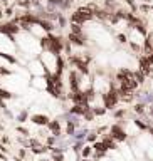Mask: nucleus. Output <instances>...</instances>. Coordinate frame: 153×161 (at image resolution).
<instances>
[{
  "label": "nucleus",
  "mask_w": 153,
  "mask_h": 161,
  "mask_svg": "<svg viewBox=\"0 0 153 161\" xmlns=\"http://www.w3.org/2000/svg\"><path fill=\"white\" fill-rule=\"evenodd\" d=\"M12 94L8 92V91H4V89H0V99H10Z\"/></svg>",
  "instance_id": "25"
},
{
  "label": "nucleus",
  "mask_w": 153,
  "mask_h": 161,
  "mask_svg": "<svg viewBox=\"0 0 153 161\" xmlns=\"http://www.w3.org/2000/svg\"><path fill=\"white\" fill-rule=\"evenodd\" d=\"M84 94H86L87 101H91V99H94V91H93V89H87V91H86V92H84Z\"/></svg>",
  "instance_id": "31"
},
{
  "label": "nucleus",
  "mask_w": 153,
  "mask_h": 161,
  "mask_svg": "<svg viewBox=\"0 0 153 161\" xmlns=\"http://www.w3.org/2000/svg\"><path fill=\"white\" fill-rule=\"evenodd\" d=\"M44 151H47V148H32V153H36V154H40V153H44Z\"/></svg>",
  "instance_id": "32"
},
{
  "label": "nucleus",
  "mask_w": 153,
  "mask_h": 161,
  "mask_svg": "<svg viewBox=\"0 0 153 161\" xmlns=\"http://www.w3.org/2000/svg\"><path fill=\"white\" fill-rule=\"evenodd\" d=\"M148 131L151 132V136H153V128H151V126H150V128H148Z\"/></svg>",
  "instance_id": "41"
},
{
  "label": "nucleus",
  "mask_w": 153,
  "mask_h": 161,
  "mask_svg": "<svg viewBox=\"0 0 153 161\" xmlns=\"http://www.w3.org/2000/svg\"><path fill=\"white\" fill-rule=\"evenodd\" d=\"M84 119H86V121H93V119H94V112H93V109L86 111V114H84Z\"/></svg>",
  "instance_id": "27"
},
{
  "label": "nucleus",
  "mask_w": 153,
  "mask_h": 161,
  "mask_svg": "<svg viewBox=\"0 0 153 161\" xmlns=\"http://www.w3.org/2000/svg\"><path fill=\"white\" fill-rule=\"evenodd\" d=\"M104 8L108 12H118V10H120L116 0H104Z\"/></svg>",
  "instance_id": "15"
},
{
  "label": "nucleus",
  "mask_w": 153,
  "mask_h": 161,
  "mask_svg": "<svg viewBox=\"0 0 153 161\" xmlns=\"http://www.w3.org/2000/svg\"><path fill=\"white\" fill-rule=\"evenodd\" d=\"M133 109H135V112H136V114H141V116H145V111H146V109H145V104H143V102H138L135 107H133Z\"/></svg>",
  "instance_id": "20"
},
{
  "label": "nucleus",
  "mask_w": 153,
  "mask_h": 161,
  "mask_svg": "<svg viewBox=\"0 0 153 161\" xmlns=\"http://www.w3.org/2000/svg\"><path fill=\"white\" fill-rule=\"evenodd\" d=\"M109 134L113 136V139L116 141V143H121V141H126V132L123 131V128L118 124H113L111 126V129H109Z\"/></svg>",
  "instance_id": "4"
},
{
  "label": "nucleus",
  "mask_w": 153,
  "mask_h": 161,
  "mask_svg": "<svg viewBox=\"0 0 153 161\" xmlns=\"http://www.w3.org/2000/svg\"><path fill=\"white\" fill-rule=\"evenodd\" d=\"M66 2H71V4H73V2H74V0H66Z\"/></svg>",
  "instance_id": "44"
},
{
  "label": "nucleus",
  "mask_w": 153,
  "mask_h": 161,
  "mask_svg": "<svg viewBox=\"0 0 153 161\" xmlns=\"http://www.w3.org/2000/svg\"><path fill=\"white\" fill-rule=\"evenodd\" d=\"M135 122H136V126H138L140 129H148V128H150V124H145V122H141L140 119H136Z\"/></svg>",
  "instance_id": "30"
},
{
  "label": "nucleus",
  "mask_w": 153,
  "mask_h": 161,
  "mask_svg": "<svg viewBox=\"0 0 153 161\" xmlns=\"http://www.w3.org/2000/svg\"><path fill=\"white\" fill-rule=\"evenodd\" d=\"M69 82H71V91H73V92L79 91V74H77L76 71H71V74H69Z\"/></svg>",
  "instance_id": "8"
},
{
  "label": "nucleus",
  "mask_w": 153,
  "mask_h": 161,
  "mask_svg": "<svg viewBox=\"0 0 153 161\" xmlns=\"http://www.w3.org/2000/svg\"><path fill=\"white\" fill-rule=\"evenodd\" d=\"M124 116V111H116L114 112V118H123Z\"/></svg>",
  "instance_id": "34"
},
{
  "label": "nucleus",
  "mask_w": 153,
  "mask_h": 161,
  "mask_svg": "<svg viewBox=\"0 0 153 161\" xmlns=\"http://www.w3.org/2000/svg\"><path fill=\"white\" fill-rule=\"evenodd\" d=\"M140 71L145 72L146 75H151L153 74V62L150 61L146 55H143V57L140 59Z\"/></svg>",
  "instance_id": "6"
},
{
  "label": "nucleus",
  "mask_w": 153,
  "mask_h": 161,
  "mask_svg": "<svg viewBox=\"0 0 153 161\" xmlns=\"http://www.w3.org/2000/svg\"><path fill=\"white\" fill-rule=\"evenodd\" d=\"M83 161H91V159H87V158H84V159Z\"/></svg>",
  "instance_id": "43"
},
{
  "label": "nucleus",
  "mask_w": 153,
  "mask_h": 161,
  "mask_svg": "<svg viewBox=\"0 0 153 161\" xmlns=\"http://www.w3.org/2000/svg\"><path fill=\"white\" fill-rule=\"evenodd\" d=\"M71 62H73L74 65H76L77 69H79L83 74H87L89 72V69H87V62H89V57H86V59H81V57H71Z\"/></svg>",
  "instance_id": "5"
},
{
  "label": "nucleus",
  "mask_w": 153,
  "mask_h": 161,
  "mask_svg": "<svg viewBox=\"0 0 153 161\" xmlns=\"http://www.w3.org/2000/svg\"><path fill=\"white\" fill-rule=\"evenodd\" d=\"M94 18V5H87V7H81L77 8L76 12L73 14V17H71V20H73V24H84V22L87 20H93Z\"/></svg>",
  "instance_id": "1"
},
{
  "label": "nucleus",
  "mask_w": 153,
  "mask_h": 161,
  "mask_svg": "<svg viewBox=\"0 0 153 161\" xmlns=\"http://www.w3.org/2000/svg\"><path fill=\"white\" fill-rule=\"evenodd\" d=\"M93 112H94V116H101V114H104V112H106V107H94Z\"/></svg>",
  "instance_id": "26"
},
{
  "label": "nucleus",
  "mask_w": 153,
  "mask_h": 161,
  "mask_svg": "<svg viewBox=\"0 0 153 161\" xmlns=\"http://www.w3.org/2000/svg\"><path fill=\"white\" fill-rule=\"evenodd\" d=\"M103 143L106 144V148H108V149H116V141L113 139V136H111V134L103 136Z\"/></svg>",
  "instance_id": "13"
},
{
  "label": "nucleus",
  "mask_w": 153,
  "mask_h": 161,
  "mask_svg": "<svg viewBox=\"0 0 153 161\" xmlns=\"http://www.w3.org/2000/svg\"><path fill=\"white\" fill-rule=\"evenodd\" d=\"M133 77H135V81H136L138 84H143V82H145V77H146V74H145V72H141V71L138 69L136 72H133Z\"/></svg>",
  "instance_id": "17"
},
{
  "label": "nucleus",
  "mask_w": 153,
  "mask_h": 161,
  "mask_svg": "<svg viewBox=\"0 0 153 161\" xmlns=\"http://www.w3.org/2000/svg\"><path fill=\"white\" fill-rule=\"evenodd\" d=\"M87 129H79V131H76L74 132V139L76 141H81V139H84V138H87Z\"/></svg>",
  "instance_id": "18"
},
{
  "label": "nucleus",
  "mask_w": 153,
  "mask_h": 161,
  "mask_svg": "<svg viewBox=\"0 0 153 161\" xmlns=\"http://www.w3.org/2000/svg\"><path fill=\"white\" fill-rule=\"evenodd\" d=\"M25 118H27V112L25 111H24V112H20V114H19V121H20V122H24V121H25Z\"/></svg>",
  "instance_id": "33"
},
{
  "label": "nucleus",
  "mask_w": 153,
  "mask_h": 161,
  "mask_svg": "<svg viewBox=\"0 0 153 161\" xmlns=\"http://www.w3.org/2000/svg\"><path fill=\"white\" fill-rule=\"evenodd\" d=\"M0 32L4 34H8V35H12V34L19 32V27L15 24H5V25H0Z\"/></svg>",
  "instance_id": "10"
},
{
  "label": "nucleus",
  "mask_w": 153,
  "mask_h": 161,
  "mask_svg": "<svg viewBox=\"0 0 153 161\" xmlns=\"http://www.w3.org/2000/svg\"><path fill=\"white\" fill-rule=\"evenodd\" d=\"M83 146H84V139H81V141H77V143L73 146V149L76 151V153H79V151H83Z\"/></svg>",
  "instance_id": "24"
},
{
  "label": "nucleus",
  "mask_w": 153,
  "mask_h": 161,
  "mask_svg": "<svg viewBox=\"0 0 153 161\" xmlns=\"http://www.w3.org/2000/svg\"><path fill=\"white\" fill-rule=\"evenodd\" d=\"M93 151H94V149H93L91 146H86V148H83V151H81V154H83L84 158H89V156H91V153H93Z\"/></svg>",
  "instance_id": "22"
},
{
  "label": "nucleus",
  "mask_w": 153,
  "mask_h": 161,
  "mask_svg": "<svg viewBox=\"0 0 153 161\" xmlns=\"http://www.w3.org/2000/svg\"><path fill=\"white\" fill-rule=\"evenodd\" d=\"M40 25H42V29H46L47 32H51L52 29H54V25H52V22H49V20H42L40 18V22H39Z\"/></svg>",
  "instance_id": "19"
},
{
  "label": "nucleus",
  "mask_w": 153,
  "mask_h": 161,
  "mask_svg": "<svg viewBox=\"0 0 153 161\" xmlns=\"http://www.w3.org/2000/svg\"><path fill=\"white\" fill-rule=\"evenodd\" d=\"M71 27H73V32H74V34H83V30H81V25H79V24H73Z\"/></svg>",
  "instance_id": "29"
},
{
  "label": "nucleus",
  "mask_w": 153,
  "mask_h": 161,
  "mask_svg": "<svg viewBox=\"0 0 153 161\" xmlns=\"http://www.w3.org/2000/svg\"><path fill=\"white\" fill-rule=\"evenodd\" d=\"M66 132H67L69 136H74V132H76V124H73V122H67V128H66Z\"/></svg>",
  "instance_id": "21"
},
{
  "label": "nucleus",
  "mask_w": 153,
  "mask_h": 161,
  "mask_svg": "<svg viewBox=\"0 0 153 161\" xmlns=\"http://www.w3.org/2000/svg\"><path fill=\"white\" fill-rule=\"evenodd\" d=\"M89 109H91L89 104H74L69 112H73V114H76V116H84L86 111H89Z\"/></svg>",
  "instance_id": "7"
},
{
  "label": "nucleus",
  "mask_w": 153,
  "mask_h": 161,
  "mask_svg": "<svg viewBox=\"0 0 153 161\" xmlns=\"http://www.w3.org/2000/svg\"><path fill=\"white\" fill-rule=\"evenodd\" d=\"M30 121H32L34 124H37V126H47L49 122H51L47 116H44V114H34L32 118H30Z\"/></svg>",
  "instance_id": "9"
},
{
  "label": "nucleus",
  "mask_w": 153,
  "mask_h": 161,
  "mask_svg": "<svg viewBox=\"0 0 153 161\" xmlns=\"http://www.w3.org/2000/svg\"><path fill=\"white\" fill-rule=\"evenodd\" d=\"M93 149H94L96 153H108V148H106V144L103 143V141H96V143L93 144Z\"/></svg>",
  "instance_id": "16"
},
{
  "label": "nucleus",
  "mask_w": 153,
  "mask_h": 161,
  "mask_svg": "<svg viewBox=\"0 0 153 161\" xmlns=\"http://www.w3.org/2000/svg\"><path fill=\"white\" fill-rule=\"evenodd\" d=\"M146 57H148V59H150V61H151V62H153V52H151V54H148V55H146Z\"/></svg>",
  "instance_id": "40"
},
{
  "label": "nucleus",
  "mask_w": 153,
  "mask_h": 161,
  "mask_svg": "<svg viewBox=\"0 0 153 161\" xmlns=\"http://www.w3.org/2000/svg\"><path fill=\"white\" fill-rule=\"evenodd\" d=\"M42 45L47 47V49L54 54H59L62 49V42H61L59 37H46V39H42Z\"/></svg>",
  "instance_id": "3"
},
{
  "label": "nucleus",
  "mask_w": 153,
  "mask_h": 161,
  "mask_svg": "<svg viewBox=\"0 0 153 161\" xmlns=\"http://www.w3.org/2000/svg\"><path fill=\"white\" fill-rule=\"evenodd\" d=\"M136 97H138L140 102H143V104H153V94H151V92H141V94H136Z\"/></svg>",
  "instance_id": "12"
},
{
  "label": "nucleus",
  "mask_w": 153,
  "mask_h": 161,
  "mask_svg": "<svg viewBox=\"0 0 153 161\" xmlns=\"http://www.w3.org/2000/svg\"><path fill=\"white\" fill-rule=\"evenodd\" d=\"M19 131H20V132H24V134H29V131H27L25 128H19Z\"/></svg>",
  "instance_id": "39"
},
{
  "label": "nucleus",
  "mask_w": 153,
  "mask_h": 161,
  "mask_svg": "<svg viewBox=\"0 0 153 161\" xmlns=\"http://www.w3.org/2000/svg\"><path fill=\"white\" fill-rule=\"evenodd\" d=\"M69 40L74 44V45H84V37H83V34H74V32H71V34H69Z\"/></svg>",
  "instance_id": "11"
},
{
  "label": "nucleus",
  "mask_w": 153,
  "mask_h": 161,
  "mask_svg": "<svg viewBox=\"0 0 153 161\" xmlns=\"http://www.w3.org/2000/svg\"><path fill=\"white\" fill-rule=\"evenodd\" d=\"M135 29L138 30V32L141 34V35H146V29H145V25H143L141 22H138V24L135 25Z\"/></svg>",
  "instance_id": "23"
},
{
  "label": "nucleus",
  "mask_w": 153,
  "mask_h": 161,
  "mask_svg": "<svg viewBox=\"0 0 153 161\" xmlns=\"http://www.w3.org/2000/svg\"><path fill=\"white\" fill-rule=\"evenodd\" d=\"M118 39H120V42H126V37H124L123 34H120V35H118Z\"/></svg>",
  "instance_id": "37"
},
{
  "label": "nucleus",
  "mask_w": 153,
  "mask_h": 161,
  "mask_svg": "<svg viewBox=\"0 0 153 161\" xmlns=\"http://www.w3.org/2000/svg\"><path fill=\"white\" fill-rule=\"evenodd\" d=\"M104 154L106 153H94V158L96 159H101V158H104Z\"/></svg>",
  "instance_id": "35"
},
{
  "label": "nucleus",
  "mask_w": 153,
  "mask_h": 161,
  "mask_svg": "<svg viewBox=\"0 0 153 161\" xmlns=\"http://www.w3.org/2000/svg\"><path fill=\"white\" fill-rule=\"evenodd\" d=\"M86 139L89 141V143H96V139H98V134H96V132H89Z\"/></svg>",
  "instance_id": "28"
},
{
  "label": "nucleus",
  "mask_w": 153,
  "mask_h": 161,
  "mask_svg": "<svg viewBox=\"0 0 153 161\" xmlns=\"http://www.w3.org/2000/svg\"><path fill=\"white\" fill-rule=\"evenodd\" d=\"M103 101H104L106 109H114V107H116L118 101H120V94H118V89H116V86H114V82H111L109 92L103 94Z\"/></svg>",
  "instance_id": "2"
},
{
  "label": "nucleus",
  "mask_w": 153,
  "mask_h": 161,
  "mask_svg": "<svg viewBox=\"0 0 153 161\" xmlns=\"http://www.w3.org/2000/svg\"><path fill=\"white\" fill-rule=\"evenodd\" d=\"M47 126H49V129L52 131V134H54L56 138L61 136V124H59V121H51Z\"/></svg>",
  "instance_id": "14"
},
{
  "label": "nucleus",
  "mask_w": 153,
  "mask_h": 161,
  "mask_svg": "<svg viewBox=\"0 0 153 161\" xmlns=\"http://www.w3.org/2000/svg\"><path fill=\"white\" fill-rule=\"evenodd\" d=\"M0 159H5V156H4V154H2V153H0Z\"/></svg>",
  "instance_id": "42"
},
{
  "label": "nucleus",
  "mask_w": 153,
  "mask_h": 161,
  "mask_svg": "<svg viewBox=\"0 0 153 161\" xmlns=\"http://www.w3.org/2000/svg\"><path fill=\"white\" fill-rule=\"evenodd\" d=\"M56 143V136H52V138H49V139H47V144H49V146H51V144H54Z\"/></svg>",
  "instance_id": "36"
},
{
  "label": "nucleus",
  "mask_w": 153,
  "mask_h": 161,
  "mask_svg": "<svg viewBox=\"0 0 153 161\" xmlns=\"http://www.w3.org/2000/svg\"><path fill=\"white\" fill-rule=\"evenodd\" d=\"M148 112H150V116L153 118V104H150V107H148Z\"/></svg>",
  "instance_id": "38"
}]
</instances>
